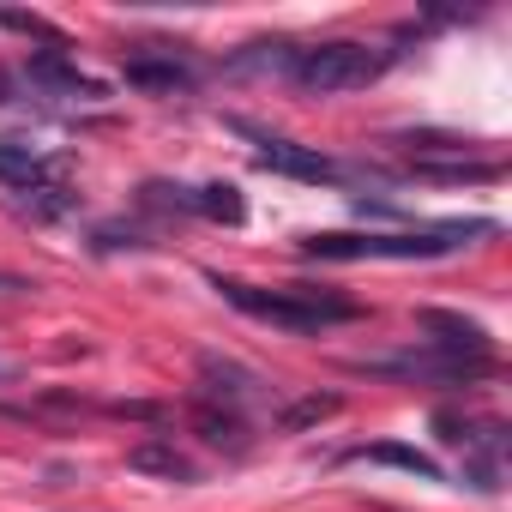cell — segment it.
<instances>
[{
  "instance_id": "obj_4",
  "label": "cell",
  "mask_w": 512,
  "mask_h": 512,
  "mask_svg": "<svg viewBox=\"0 0 512 512\" xmlns=\"http://www.w3.org/2000/svg\"><path fill=\"white\" fill-rule=\"evenodd\" d=\"M356 374H386V380H434V386H476L494 380V356H440V350H398V356H356Z\"/></svg>"
},
{
  "instance_id": "obj_9",
  "label": "cell",
  "mask_w": 512,
  "mask_h": 512,
  "mask_svg": "<svg viewBox=\"0 0 512 512\" xmlns=\"http://www.w3.org/2000/svg\"><path fill=\"white\" fill-rule=\"evenodd\" d=\"M55 175H61V163H55V157H43L31 139H0V187H13V193L25 199V193L49 187Z\"/></svg>"
},
{
  "instance_id": "obj_16",
  "label": "cell",
  "mask_w": 512,
  "mask_h": 512,
  "mask_svg": "<svg viewBox=\"0 0 512 512\" xmlns=\"http://www.w3.org/2000/svg\"><path fill=\"white\" fill-rule=\"evenodd\" d=\"M0 25H7V31H25V37H37V43H49V49H67V37H61L49 19H37V13H13V7H0Z\"/></svg>"
},
{
  "instance_id": "obj_18",
  "label": "cell",
  "mask_w": 512,
  "mask_h": 512,
  "mask_svg": "<svg viewBox=\"0 0 512 512\" xmlns=\"http://www.w3.org/2000/svg\"><path fill=\"white\" fill-rule=\"evenodd\" d=\"M13 380H19V362H13V356H0V386H13Z\"/></svg>"
},
{
  "instance_id": "obj_14",
  "label": "cell",
  "mask_w": 512,
  "mask_h": 512,
  "mask_svg": "<svg viewBox=\"0 0 512 512\" xmlns=\"http://www.w3.org/2000/svg\"><path fill=\"white\" fill-rule=\"evenodd\" d=\"M350 458H362V464H392V470H410V476H422V482H440V464H434L428 452H416V446H356Z\"/></svg>"
},
{
  "instance_id": "obj_11",
  "label": "cell",
  "mask_w": 512,
  "mask_h": 512,
  "mask_svg": "<svg viewBox=\"0 0 512 512\" xmlns=\"http://www.w3.org/2000/svg\"><path fill=\"white\" fill-rule=\"evenodd\" d=\"M127 470L163 476V482H199V464L175 446V434H145L139 446H127Z\"/></svg>"
},
{
  "instance_id": "obj_7",
  "label": "cell",
  "mask_w": 512,
  "mask_h": 512,
  "mask_svg": "<svg viewBox=\"0 0 512 512\" xmlns=\"http://www.w3.org/2000/svg\"><path fill=\"white\" fill-rule=\"evenodd\" d=\"M416 332H428V350H440V356H494L488 326H476L452 308H416Z\"/></svg>"
},
{
  "instance_id": "obj_13",
  "label": "cell",
  "mask_w": 512,
  "mask_h": 512,
  "mask_svg": "<svg viewBox=\"0 0 512 512\" xmlns=\"http://www.w3.org/2000/svg\"><path fill=\"white\" fill-rule=\"evenodd\" d=\"M187 416H193V428H199L205 446H217V452H247V416H241V410H217L211 398H199Z\"/></svg>"
},
{
  "instance_id": "obj_3",
  "label": "cell",
  "mask_w": 512,
  "mask_h": 512,
  "mask_svg": "<svg viewBox=\"0 0 512 512\" xmlns=\"http://www.w3.org/2000/svg\"><path fill=\"white\" fill-rule=\"evenodd\" d=\"M386 67H392V49H374V43H356V37H332V43L296 49L290 79H296L302 91H314V97H338V91L374 85Z\"/></svg>"
},
{
  "instance_id": "obj_15",
  "label": "cell",
  "mask_w": 512,
  "mask_h": 512,
  "mask_svg": "<svg viewBox=\"0 0 512 512\" xmlns=\"http://www.w3.org/2000/svg\"><path fill=\"white\" fill-rule=\"evenodd\" d=\"M338 410H344L338 392H308V398H296V404L278 410V428H284V434H302V428H314V422H326V416H338Z\"/></svg>"
},
{
  "instance_id": "obj_6",
  "label": "cell",
  "mask_w": 512,
  "mask_h": 512,
  "mask_svg": "<svg viewBox=\"0 0 512 512\" xmlns=\"http://www.w3.org/2000/svg\"><path fill=\"white\" fill-rule=\"evenodd\" d=\"M139 193H145V205L187 211V217H205V223H229V229L247 217V199H241V187H229V181H205V187H187V181H145Z\"/></svg>"
},
{
  "instance_id": "obj_12",
  "label": "cell",
  "mask_w": 512,
  "mask_h": 512,
  "mask_svg": "<svg viewBox=\"0 0 512 512\" xmlns=\"http://www.w3.org/2000/svg\"><path fill=\"white\" fill-rule=\"evenodd\" d=\"M25 79H31V85H43V91H61V97H103V85H97V79H85V73L67 61V49H43V55H31Z\"/></svg>"
},
{
  "instance_id": "obj_2",
  "label": "cell",
  "mask_w": 512,
  "mask_h": 512,
  "mask_svg": "<svg viewBox=\"0 0 512 512\" xmlns=\"http://www.w3.org/2000/svg\"><path fill=\"white\" fill-rule=\"evenodd\" d=\"M494 217H452L434 229H398V235H308L302 260H440L482 235H494Z\"/></svg>"
},
{
  "instance_id": "obj_10",
  "label": "cell",
  "mask_w": 512,
  "mask_h": 512,
  "mask_svg": "<svg viewBox=\"0 0 512 512\" xmlns=\"http://www.w3.org/2000/svg\"><path fill=\"white\" fill-rule=\"evenodd\" d=\"M121 79H127V91H145V97H175V91L199 85V73L181 55H133Z\"/></svg>"
},
{
  "instance_id": "obj_5",
  "label": "cell",
  "mask_w": 512,
  "mask_h": 512,
  "mask_svg": "<svg viewBox=\"0 0 512 512\" xmlns=\"http://www.w3.org/2000/svg\"><path fill=\"white\" fill-rule=\"evenodd\" d=\"M235 133L253 139V163L272 169V175H290V181H344V175H350V163H338V157H326V151H314V145L260 133V127H247V121H235Z\"/></svg>"
},
{
  "instance_id": "obj_1",
  "label": "cell",
  "mask_w": 512,
  "mask_h": 512,
  "mask_svg": "<svg viewBox=\"0 0 512 512\" xmlns=\"http://www.w3.org/2000/svg\"><path fill=\"white\" fill-rule=\"evenodd\" d=\"M211 290L247 314V320H260V326H278L290 338H314L326 326H356L368 308L350 302V296H332V290H314V284H284V290H260V284H241V278H223L211 272Z\"/></svg>"
},
{
  "instance_id": "obj_8",
  "label": "cell",
  "mask_w": 512,
  "mask_h": 512,
  "mask_svg": "<svg viewBox=\"0 0 512 512\" xmlns=\"http://www.w3.org/2000/svg\"><path fill=\"white\" fill-rule=\"evenodd\" d=\"M199 380H205L211 404H223V410H241L247 398H260V392H266V380H260V374L241 368V362H229V356H217V350H205V356H199Z\"/></svg>"
},
{
  "instance_id": "obj_17",
  "label": "cell",
  "mask_w": 512,
  "mask_h": 512,
  "mask_svg": "<svg viewBox=\"0 0 512 512\" xmlns=\"http://www.w3.org/2000/svg\"><path fill=\"white\" fill-rule=\"evenodd\" d=\"M37 284L31 278H19V272H0V296H31Z\"/></svg>"
}]
</instances>
